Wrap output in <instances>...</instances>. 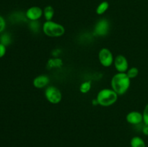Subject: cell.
<instances>
[{"label":"cell","mask_w":148,"mask_h":147,"mask_svg":"<svg viewBox=\"0 0 148 147\" xmlns=\"http://www.w3.org/2000/svg\"><path fill=\"white\" fill-rule=\"evenodd\" d=\"M62 66H63V61L62 59L58 57L49 59L46 63V67L48 68V69H57V68H61Z\"/></svg>","instance_id":"obj_11"},{"label":"cell","mask_w":148,"mask_h":147,"mask_svg":"<svg viewBox=\"0 0 148 147\" xmlns=\"http://www.w3.org/2000/svg\"><path fill=\"white\" fill-rule=\"evenodd\" d=\"M50 83V79L47 75L40 74L34 78L33 80V85L37 89L46 88Z\"/></svg>","instance_id":"obj_10"},{"label":"cell","mask_w":148,"mask_h":147,"mask_svg":"<svg viewBox=\"0 0 148 147\" xmlns=\"http://www.w3.org/2000/svg\"><path fill=\"white\" fill-rule=\"evenodd\" d=\"M6 27V22L1 16H0V33H2Z\"/></svg>","instance_id":"obj_20"},{"label":"cell","mask_w":148,"mask_h":147,"mask_svg":"<svg viewBox=\"0 0 148 147\" xmlns=\"http://www.w3.org/2000/svg\"><path fill=\"white\" fill-rule=\"evenodd\" d=\"M43 15L46 21H51V20H52L53 16H54V10H53V7H51V5L46 6L43 10Z\"/></svg>","instance_id":"obj_12"},{"label":"cell","mask_w":148,"mask_h":147,"mask_svg":"<svg viewBox=\"0 0 148 147\" xmlns=\"http://www.w3.org/2000/svg\"><path fill=\"white\" fill-rule=\"evenodd\" d=\"M98 60L104 67H109L114 64V57L111 50L107 48H103L98 53Z\"/></svg>","instance_id":"obj_5"},{"label":"cell","mask_w":148,"mask_h":147,"mask_svg":"<svg viewBox=\"0 0 148 147\" xmlns=\"http://www.w3.org/2000/svg\"><path fill=\"white\" fill-rule=\"evenodd\" d=\"M126 120L131 125H140L142 122H143V115L138 111H131L127 113L126 116Z\"/></svg>","instance_id":"obj_9"},{"label":"cell","mask_w":148,"mask_h":147,"mask_svg":"<svg viewBox=\"0 0 148 147\" xmlns=\"http://www.w3.org/2000/svg\"><path fill=\"white\" fill-rule=\"evenodd\" d=\"M29 27H30V30L34 33H38L40 30V24L39 23L38 20L36 21H30L29 23Z\"/></svg>","instance_id":"obj_17"},{"label":"cell","mask_w":148,"mask_h":147,"mask_svg":"<svg viewBox=\"0 0 148 147\" xmlns=\"http://www.w3.org/2000/svg\"><path fill=\"white\" fill-rule=\"evenodd\" d=\"M42 31L46 35L51 37H59L64 35L65 33V28L59 23L51 21H46L42 25Z\"/></svg>","instance_id":"obj_3"},{"label":"cell","mask_w":148,"mask_h":147,"mask_svg":"<svg viewBox=\"0 0 148 147\" xmlns=\"http://www.w3.org/2000/svg\"><path fill=\"white\" fill-rule=\"evenodd\" d=\"M43 10L37 6L30 7L25 12V17L30 21L38 20L43 16Z\"/></svg>","instance_id":"obj_8"},{"label":"cell","mask_w":148,"mask_h":147,"mask_svg":"<svg viewBox=\"0 0 148 147\" xmlns=\"http://www.w3.org/2000/svg\"><path fill=\"white\" fill-rule=\"evenodd\" d=\"M92 88V83L90 81H85L81 83L79 86V91L82 94H87L90 91Z\"/></svg>","instance_id":"obj_15"},{"label":"cell","mask_w":148,"mask_h":147,"mask_svg":"<svg viewBox=\"0 0 148 147\" xmlns=\"http://www.w3.org/2000/svg\"><path fill=\"white\" fill-rule=\"evenodd\" d=\"M44 95L48 102L53 105L59 104L62 99V92L54 86H48L45 89Z\"/></svg>","instance_id":"obj_4"},{"label":"cell","mask_w":148,"mask_h":147,"mask_svg":"<svg viewBox=\"0 0 148 147\" xmlns=\"http://www.w3.org/2000/svg\"><path fill=\"white\" fill-rule=\"evenodd\" d=\"M92 105H98V101H97L96 98H95V99H92Z\"/></svg>","instance_id":"obj_23"},{"label":"cell","mask_w":148,"mask_h":147,"mask_svg":"<svg viewBox=\"0 0 148 147\" xmlns=\"http://www.w3.org/2000/svg\"><path fill=\"white\" fill-rule=\"evenodd\" d=\"M142 131H143V133L145 134V135H148V125L144 124V126L143 127V129H142Z\"/></svg>","instance_id":"obj_22"},{"label":"cell","mask_w":148,"mask_h":147,"mask_svg":"<svg viewBox=\"0 0 148 147\" xmlns=\"http://www.w3.org/2000/svg\"><path fill=\"white\" fill-rule=\"evenodd\" d=\"M127 74V76L130 78L131 79H134L135 77H137L139 74V69L137 67H131L129 68V69L127 70V71L126 72Z\"/></svg>","instance_id":"obj_18"},{"label":"cell","mask_w":148,"mask_h":147,"mask_svg":"<svg viewBox=\"0 0 148 147\" xmlns=\"http://www.w3.org/2000/svg\"><path fill=\"white\" fill-rule=\"evenodd\" d=\"M12 39L8 33H4L0 36V43L4 46H7L11 43Z\"/></svg>","instance_id":"obj_16"},{"label":"cell","mask_w":148,"mask_h":147,"mask_svg":"<svg viewBox=\"0 0 148 147\" xmlns=\"http://www.w3.org/2000/svg\"><path fill=\"white\" fill-rule=\"evenodd\" d=\"M6 53V46L0 43V58H2Z\"/></svg>","instance_id":"obj_21"},{"label":"cell","mask_w":148,"mask_h":147,"mask_svg":"<svg viewBox=\"0 0 148 147\" xmlns=\"http://www.w3.org/2000/svg\"><path fill=\"white\" fill-rule=\"evenodd\" d=\"M132 147H146L144 140L139 136L133 137L130 141Z\"/></svg>","instance_id":"obj_14"},{"label":"cell","mask_w":148,"mask_h":147,"mask_svg":"<svg viewBox=\"0 0 148 147\" xmlns=\"http://www.w3.org/2000/svg\"><path fill=\"white\" fill-rule=\"evenodd\" d=\"M131 84V79L127 73L117 72L113 76L111 81V89L119 96L123 95L129 90Z\"/></svg>","instance_id":"obj_1"},{"label":"cell","mask_w":148,"mask_h":147,"mask_svg":"<svg viewBox=\"0 0 148 147\" xmlns=\"http://www.w3.org/2000/svg\"><path fill=\"white\" fill-rule=\"evenodd\" d=\"M114 67L118 72L126 73L129 69L128 60L124 55H117L114 58Z\"/></svg>","instance_id":"obj_7"},{"label":"cell","mask_w":148,"mask_h":147,"mask_svg":"<svg viewBox=\"0 0 148 147\" xmlns=\"http://www.w3.org/2000/svg\"><path fill=\"white\" fill-rule=\"evenodd\" d=\"M108 8H109V3L106 1H103L100 3L99 5L97 7L95 12H96V14H98V15H102L108 10Z\"/></svg>","instance_id":"obj_13"},{"label":"cell","mask_w":148,"mask_h":147,"mask_svg":"<svg viewBox=\"0 0 148 147\" xmlns=\"http://www.w3.org/2000/svg\"><path fill=\"white\" fill-rule=\"evenodd\" d=\"M119 95L112 89L105 88L99 91L96 96L98 105L102 107H109L116 102Z\"/></svg>","instance_id":"obj_2"},{"label":"cell","mask_w":148,"mask_h":147,"mask_svg":"<svg viewBox=\"0 0 148 147\" xmlns=\"http://www.w3.org/2000/svg\"><path fill=\"white\" fill-rule=\"evenodd\" d=\"M143 122L145 125H148V103L146 105L145 108L143 112Z\"/></svg>","instance_id":"obj_19"},{"label":"cell","mask_w":148,"mask_h":147,"mask_svg":"<svg viewBox=\"0 0 148 147\" xmlns=\"http://www.w3.org/2000/svg\"><path fill=\"white\" fill-rule=\"evenodd\" d=\"M110 30V22L108 20L103 18L98 20L94 27L93 33L95 35L103 37L108 35Z\"/></svg>","instance_id":"obj_6"}]
</instances>
